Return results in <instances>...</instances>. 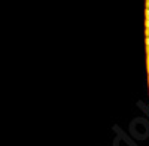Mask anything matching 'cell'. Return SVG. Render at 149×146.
<instances>
[{"label": "cell", "instance_id": "obj_1", "mask_svg": "<svg viewBox=\"0 0 149 146\" xmlns=\"http://www.w3.org/2000/svg\"><path fill=\"white\" fill-rule=\"evenodd\" d=\"M146 8H148V10H149V0H148V5H146Z\"/></svg>", "mask_w": 149, "mask_h": 146}]
</instances>
